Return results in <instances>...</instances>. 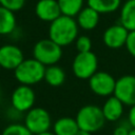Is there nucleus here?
Instances as JSON below:
<instances>
[{
  "label": "nucleus",
  "mask_w": 135,
  "mask_h": 135,
  "mask_svg": "<svg viewBox=\"0 0 135 135\" xmlns=\"http://www.w3.org/2000/svg\"><path fill=\"white\" fill-rule=\"evenodd\" d=\"M78 24L74 17L60 15L51 22L49 27V38L60 46H66L78 37Z\"/></svg>",
  "instance_id": "obj_1"
},
{
  "label": "nucleus",
  "mask_w": 135,
  "mask_h": 135,
  "mask_svg": "<svg viewBox=\"0 0 135 135\" xmlns=\"http://www.w3.org/2000/svg\"><path fill=\"white\" fill-rule=\"evenodd\" d=\"M45 68V65H43L34 57L24 59L14 70V76L20 84L33 85L44 79Z\"/></svg>",
  "instance_id": "obj_2"
},
{
  "label": "nucleus",
  "mask_w": 135,
  "mask_h": 135,
  "mask_svg": "<svg viewBox=\"0 0 135 135\" xmlns=\"http://www.w3.org/2000/svg\"><path fill=\"white\" fill-rule=\"evenodd\" d=\"M75 118L79 129L90 133L99 131L105 122L101 108L95 104H86L80 108Z\"/></svg>",
  "instance_id": "obj_3"
},
{
  "label": "nucleus",
  "mask_w": 135,
  "mask_h": 135,
  "mask_svg": "<svg viewBox=\"0 0 135 135\" xmlns=\"http://www.w3.org/2000/svg\"><path fill=\"white\" fill-rule=\"evenodd\" d=\"M33 56L45 66L53 65L61 59L62 46L50 38L41 39L35 43L33 47Z\"/></svg>",
  "instance_id": "obj_4"
},
{
  "label": "nucleus",
  "mask_w": 135,
  "mask_h": 135,
  "mask_svg": "<svg viewBox=\"0 0 135 135\" xmlns=\"http://www.w3.org/2000/svg\"><path fill=\"white\" fill-rule=\"evenodd\" d=\"M98 68L97 56L92 52L78 53L72 63V70L74 75L79 79H90Z\"/></svg>",
  "instance_id": "obj_5"
},
{
  "label": "nucleus",
  "mask_w": 135,
  "mask_h": 135,
  "mask_svg": "<svg viewBox=\"0 0 135 135\" xmlns=\"http://www.w3.org/2000/svg\"><path fill=\"white\" fill-rule=\"evenodd\" d=\"M24 124L35 135L44 131H49L52 124V118L45 109L33 107L25 114Z\"/></svg>",
  "instance_id": "obj_6"
},
{
  "label": "nucleus",
  "mask_w": 135,
  "mask_h": 135,
  "mask_svg": "<svg viewBox=\"0 0 135 135\" xmlns=\"http://www.w3.org/2000/svg\"><path fill=\"white\" fill-rule=\"evenodd\" d=\"M116 79L109 74L108 72L103 71H97L90 79H89V85L91 91L98 95V96H111L114 94Z\"/></svg>",
  "instance_id": "obj_7"
},
{
  "label": "nucleus",
  "mask_w": 135,
  "mask_h": 135,
  "mask_svg": "<svg viewBox=\"0 0 135 135\" xmlns=\"http://www.w3.org/2000/svg\"><path fill=\"white\" fill-rule=\"evenodd\" d=\"M113 95L124 105L135 104V76L124 75L116 79Z\"/></svg>",
  "instance_id": "obj_8"
},
{
  "label": "nucleus",
  "mask_w": 135,
  "mask_h": 135,
  "mask_svg": "<svg viewBox=\"0 0 135 135\" xmlns=\"http://www.w3.org/2000/svg\"><path fill=\"white\" fill-rule=\"evenodd\" d=\"M12 107L21 113L27 112L34 107L35 103V92L31 85L20 84L12 93L11 96Z\"/></svg>",
  "instance_id": "obj_9"
},
{
  "label": "nucleus",
  "mask_w": 135,
  "mask_h": 135,
  "mask_svg": "<svg viewBox=\"0 0 135 135\" xmlns=\"http://www.w3.org/2000/svg\"><path fill=\"white\" fill-rule=\"evenodd\" d=\"M24 60L22 50L15 44L0 46V66L5 70H15Z\"/></svg>",
  "instance_id": "obj_10"
},
{
  "label": "nucleus",
  "mask_w": 135,
  "mask_h": 135,
  "mask_svg": "<svg viewBox=\"0 0 135 135\" xmlns=\"http://www.w3.org/2000/svg\"><path fill=\"white\" fill-rule=\"evenodd\" d=\"M129 35V31L122 24H114L109 26L102 36L103 43L109 49L117 50L122 47L126 44L127 38Z\"/></svg>",
  "instance_id": "obj_11"
},
{
  "label": "nucleus",
  "mask_w": 135,
  "mask_h": 135,
  "mask_svg": "<svg viewBox=\"0 0 135 135\" xmlns=\"http://www.w3.org/2000/svg\"><path fill=\"white\" fill-rule=\"evenodd\" d=\"M36 16L45 22H52L61 14L57 0H38L35 5Z\"/></svg>",
  "instance_id": "obj_12"
},
{
  "label": "nucleus",
  "mask_w": 135,
  "mask_h": 135,
  "mask_svg": "<svg viewBox=\"0 0 135 135\" xmlns=\"http://www.w3.org/2000/svg\"><path fill=\"white\" fill-rule=\"evenodd\" d=\"M123 105L124 104L116 96L114 95L110 96L101 108L105 120L108 121L118 120L123 114Z\"/></svg>",
  "instance_id": "obj_13"
},
{
  "label": "nucleus",
  "mask_w": 135,
  "mask_h": 135,
  "mask_svg": "<svg viewBox=\"0 0 135 135\" xmlns=\"http://www.w3.org/2000/svg\"><path fill=\"white\" fill-rule=\"evenodd\" d=\"M99 13L94 8L86 6L83 7L77 15V24L84 31L94 30L99 22Z\"/></svg>",
  "instance_id": "obj_14"
},
{
  "label": "nucleus",
  "mask_w": 135,
  "mask_h": 135,
  "mask_svg": "<svg viewBox=\"0 0 135 135\" xmlns=\"http://www.w3.org/2000/svg\"><path fill=\"white\" fill-rule=\"evenodd\" d=\"M79 131L76 118L61 117L57 119L53 126V132L55 135H75Z\"/></svg>",
  "instance_id": "obj_15"
},
{
  "label": "nucleus",
  "mask_w": 135,
  "mask_h": 135,
  "mask_svg": "<svg viewBox=\"0 0 135 135\" xmlns=\"http://www.w3.org/2000/svg\"><path fill=\"white\" fill-rule=\"evenodd\" d=\"M119 21L129 32L135 31V0H127L122 4Z\"/></svg>",
  "instance_id": "obj_16"
},
{
  "label": "nucleus",
  "mask_w": 135,
  "mask_h": 135,
  "mask_svg": "<svg viewBox=\"0 0 135 135\" xmlns=\"http://www.w3.org/2000/svg\"><path fill=\"white\" fill-rule=\"evenodd\" d=\"M17 21L15 12L0 5V35H9L16 30Z\"/></svg>",
  "instance_id": "obj_17"
},
{
  "label": "nucleus",
  "mask_w": 135,
  "mask_h": 135,
  "mask_svg": "<svg viewBox=\"0 0 135 135\" xmlns=\"http://www.w3.org/2000/svg\"><path fill=\"white\" fill-rule=\"evenodd\" d=\"M43 80L51 86H59L65 80V73L60 66L56 64L49 65L45 68Z\"/></svg>",
  "instance_id": "obj_18"
},
{
  "label": "nucleus",
  "mask_w": 135,
  "mask_h": 135,
  "mask_svg": "<svg viewBox=\"0 0 135 135\" xmlns=\"http://www.w3.org/2000/svg\"><path fill=\"white\" fill-rule=\"evenodd\" d=\"M86 3L99 14H110L119 8L121 0H86Z\"/></svg>",
  "instance_id": "obj_19"
},
{
  "label": "nucleus",
  "mask_w": 135,
  "mask_h": 135,
  "mask_svg": "<svg viewBox=\"0 0 135 135\" xmlns=\"http://www.w3.org/2000/svg\"><path fill=\"white\" fill-rule=\"evenodd\" d=\"M61 14L70 17H75L83 8L84 0H57Z\"/></svg>",
  "instance_id": "obj_20"
},
{
  "label": "nucleus",
  "mask_w": 135,
  "mask_h": 135,
  "mask_svg": "<svg viewBox=\"0 0 135 135\" xmlns=\"http://www.w3.org/2000/svg\"><path fill=\"white\" fill-rule=\"evenodd\" d=\"M1 135H34V134L25 127V124L13 122L3 129Z\"/></svg>",
  "instance_id": "obj_21"
},
{
  "label": "nucleus",
  "mask_w": 135,
  "mask_h": 135,
  "mask_svg": "<svg viewBox=\"0 0 135 135\" xmlns=\"http://www.w3.org/2000/svg\"><path fill=\"white\" fill-rule=\"evenodd\" d=\"M76 50L78 53H84L90 52L92 50V41L91 39L85 35H80L75 40Z\"/></svg>",
  "instance_id": "obj_22"
},
{
  "label": "nucleus",
  "mask_w": 135,
  "mask_h": 135,
  "mask_svg": "<svg viewBox=\"0 0 135 135\" xmlns=\"http://www.w3.org/2000/svg\"><path fill=\"white\" fill-rule=\"evenodd\" d=\"M26 0H0V5L12 11V12H17L21 9Z\"/></svg>",
  "instance_id": "obj_23"
},
{
  "label": "nucleus",
  "mask_w": 135,
  "mask_h": 135,
  "mask_svg": "<svg viewBox=\"0 0 135 135\" xmlns=\"http://www.w3.org/2000/svg\"><path fill=\"white\" fill-rule=\"evenodd\" d=\"M127 51L129 52V54L135 58V31H130L126 44H124Z\"/></svg>",
  "instance_id": "obj_24"
},
{
  "label": "nucleus",
  "mask_w": 135,
  "mask_h": 135,
  "mask_svg": "<svg viewBox=\"0 0 135 135\" xmlns=\"http://www.w3.org/2000/svg\"><path fill=\"white\" fill-rule=\"evenodd\" d=\"M131 126L129 124V122L127 121L126 123H120L118 124L113 132V135H129L130 131H131Z\"/></svg>",
  "instance_id": "obj_25"
},
{
  "label": "nucleus",
  "mask_w": 135,
  "mask_h": 135,
  "mask_svg": "<svg viewBox=\"0 0 135 135\" xmlns=\"http://www.w3.org/2000/svg\"><path fill=\"white\" fill-rule=\"evenodd\" d=\"M128 122L131 128H135V104L131 105L128 113Z\"/></svg>",
  "instance_id": "obj_26"
},
{
  "label": "nucleus",
  "mask_w": 135,
  "mask_h": 135,
  "mask_svg": "<svg viewBox=\"0 0 135 135\" xmlns=\"http://www.w3.org/2000/svg\"><path fill=\"white\" fill-rule=\"evenodd\" d=\"M75 135H92V133H90V132H88V131H83V130H80V129H79V131H78Z\"/></svg>",
  "instance_id": "obj_27"
},
{
  "label": "nucleus",
  "mask_w": 135,
  "mask_h": 135,
  "mask_svg": "<svg viewBox=\"0 0 135 135\" xmlns=\"http://www.w3.org/2000/svg\"><path fill=\"white\" fill-rule=\"evenodd\" d=\"M35 135H55V133L51 132V131H44V132H41V133H38V134H35Z\"/></svg>",
  "instance_id": "obj_28"
},
{
  "label": "nucleus",
  "mask_w": 135,
  "mask_h": 135,
  "mask_svg": "<svg viewBox=\"0 0 135 135\" xmlns=\"http://www.w3.org/2000/svg\"><path fill=\"white\" fill-rule=\"evenodd\" d=\"M129 135H135V128H132L131 131H130V134Z\"/></svg>",
  "instance_id": "obj_29"
},
{
  "label": "nucleus",
  "mask_w": 135,
  "mask_h": 135,
  "mask_svg": "<svg viewBox=\"0 0 135 135\" xmlns=\"http://www.w3.org/2000/svg\"><path fill=\"white\" fill-rule=\"evenodd\" d=\"M0 97H1V90H0Z\"/></svg>",
  "instance_id": "obj_30"
}]
</instances>
